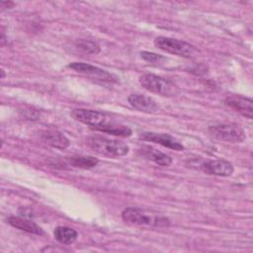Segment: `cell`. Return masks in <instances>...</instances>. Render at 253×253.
<instances>
[{
	"mask_svg": "<svg viewBox=\"0 0 253 253\" xmlns=\"http://www.w3.org/2000/svg\"><path fill=\"white\" fill-rule=\"evenodd\" d=\"M69 165L80 168V169H90L98 164V159L93 156H71L67 158Z\"/></svg>",
	"mask_w": 253,
	"mask_h": 253,
	"instance_id": "e0dca14e",
	"label": "cell"
},
{
	"mask_svg": "<svg viewBox=\"0 0 253 253\" xmlns=\"http://www.w3.org/2000/svg\"><path fill=\"white\" fill-rule=\"evenodd\" d=\"M41 140L47 144L50 145L54 148L58 149H65L69 146L70 142L69 139L60 131L54 130V129H46L42 130L40 134Z\"/></svg>",
	"mask_w": 253,
	"mask_h": 253,
	"instance_id": "7c38bea8",
	"label": "cell"
},
{
	"mask_svg": "<svg viewBox=\"0 0 253 253\" xmlns=\"http://www.w3.org/2000/svg\"><path fill=\"white\" fill-rule=\"evenodd\" d=\"M224 105L249 120L253 117V101L250 98L239 95L228 96L224 99Z\"/></svg>",
	"mask_w": 253,
	"mask_h": 253,
	"instance_id": "9c48e42d",
	"label": "cell"
},
{
	"mask_svg": "<svg viewBox=\"0 0 253 253\" xmlns=\"http://www.w3.org/2000/svg\"><path fill=\"white\" fill-rule=\"evenodd\" d=\"M13 6H14V3L11 2V1H1V3H0V7H1L2 11L4 9H10Z\"/></svg>",
	"mask_w": 253,
	"mask_h": 253,
	"instance_id": "44dd1931",
	"label": "cell"
},
{
	"mask_svg": "<svg viewBox=\"0 0 253 253\" xmlns=\"http://www.w3.org/2000/svg\"><path fill=\"white\" fill-rule=\"evenodd\" d=\"M154 45L163 51L184 58H192L197 53L195 46L189 42L169 37H157L154 40Z\"/></svg>",
	"mask_w": 253,
	"mask_h": 253,
	"instance_id": "277c9868",
	"label": "cell"
},
{
	"mask_svg": "<svg viewBox=\"0 0 253 253\" xmlns=\"http://www.w3.org/2000/svg\"><path fill=\"white\" fill-rule=\"evenodd\" d=\"M94 129L105 132V133L113 134L116 136H121V137H129L132 133L131 129L128 126L118 125L115 123H109V122L95 127Z\"/></svg>",
	"mask_w": 253,
	"mask_h": 253,
	"instance_id": "9a60e30c",
	"label": "cell"
},
{
	"mask_svg": "<svg viewBox=\"0 0 253 253\" xmlns=\"http://www.w3.org/2000/svg\"><path fill=\"white\" fill-rule=\"evenodd\" d=\"M209 133L221 141L241 142L246 138L245 131L241 126L234 123H218L209 126Z\"/></svg>",
	"mask_w": 253,
	"mask_h": 253,
	"instance_id": "3957f363",
	"label": "cell"
},
{
	"mask_svg": "<svg viewBox=\"0 0 253 253\" xmlns=\"http://www.w3.org/2000/svg\"><path fill=\"white\" fill-rule=\"evenodd\" d=\"M207 66H205L204 64H200L199 65V67H198V65H196L195 67H193V68H190V70H191V72H194V71H197L196 72V74H201V72L200 71H202V73L203 74H205L206 72H207Z\"/></svg>",
	"mask_w": 253,
	"mask_h": 253,
	"instance_id": "ffe728a7",
	"label": "cell"
},
{
	"mask_svg": "<svg viewBox=\"0 0 253 253\" xmlns=\"http://www.w3.org/2000/svg\"><path fill=\"white\" fill-rule=\"evenodd\" d=\"M139 83L145 90L161 96H172L177 93V88L171 81L152 73L142 74Z\"/></svg>",
	"mask_w": 253,
	"mask_h": 253,
	"instance_id": "5b68a950",
	"label": "cell"
},
{
	"mask_svg": "<svg viewBox=\"0 0 253 253\" xmlns=\"http://www.w3.org/2000/svg\"><path fill=\"white\" fill-rule=\"evenodd\" d=\"M139 138L145 141L158 143L164 147H167L173 150H177V151L184 150V145L180 141H178L176 138L166 133L146 131V132H142L139 135Z\"/></svg>",
	"mask_w": 253,
	"mask_h": 253,
	"instance_id": "30bf717a",
	"label": "cell"
},
{
	"mask_svg": "<svg viewBox=\"0 0 253 253\" xmlns=\"http://www.w3.org/2000/svg\"><path fill=\"white\" fill-rule=\"evenodd\" d=\"M127 101L132 108L140 112L154 113L159 109L157 103L152 98L143 94H138V93L130 94L127 98Z\"/></svg>",
	"mask_w": 253,
	"mask_h": 253,
	"instance_id": "8fae6325",
	"label": "cell"
},
{
	"mask_svg": "<svg viewBox=\"0 0 253 253\" xmlns=\"http://www.w3.org/2000/svg\"><path fill=\"white\" fill-rule=\"evenodd\" d=\"M71 116L77 122L85 124L93 129L108 122L104 113L88 109H74L71 112Z\"/></svg>",
	"mask_w": 253,
	"mask_h": 253,
	"instance_id": "52a82bcc",
	"label": "cell"
},
{
	"mask_svg": "<svg viewBox=\"0 0 253 253\" xmlns=\"http://www.w3.org/2000/svg\"><path fill=\"white\" fill-rule=\"evenodd\" d=\"M75 45L77 48H79L89 54H97L101 50L99 44H97L95 42L90 41V40H84V39L78 40V41H76Z\"/></svg>",
	"mask_w": 253,
	"mask_h": 253,
	"instance_id": "ac0fdd59",
	"label": "cell"
},
{
	"mask_svg": "<svg viewBox=\"0 0 253 253\" xmlns=\"http://www.w3.org/2000/svg\"><path fill=\"white\" fill-rule=\"evenodd\" d=\"M122 218L129 224L151 228L168 227L170 219L163 214L145 209L128 207L122 211Z\"/></svg>",
	"mask_w": 253,
	"mask_h": 253,
	"instance_id": "6da1fadb",
	"label": "cell"
},
{
	"mask_svg": "<svg viewBox=\"0 0 253 253\" xmlns=\"http://www.w3.org/2000/svg\"><path fill=\"white\" fill-rule=\"evenodd\" d=\"M68 68L75 70L76 72L103 84H114L118 82V77L113 73L108 72L100 67L94 66L85 62H71L68 64Z\"/></svg>",
	"mask_w": 253,
	"mask_h": 253,
	"instance_id": "8992f818",
	"label": "cell"
},
{
	"mask_svg": "<svg viewBox=\"0 0 253 253\" xmlns=\"http://www.w3.org/2000/svg\"><path fill=\"white\" fill-rule=\"evenodd\" d=\"M7 222L12 225L15 228H18L22 231L31 233V234H35V235H43L44 231L42 229V227H40L37 223H35L34 221L25 218V217H21V216H9L7 218Z\"/></svg>",
	"mask_w": 253,
	"mask_h": 253,
	"instance_id": "4fadbf2b",
	"label": "cell"
},
{
	"mask_svg": "<svg viewBox=\"0 0 253 253\" xmlns=\"http://www.w3.org/2000/svg\"><path fill=\"white\" fill-rule=\"evenodd\" d=\"M201 169L208 175L229 177L233 173V165L224 159L206 160L201 164Z\"/></svg>",
	"mask_w": 253,
	"mask_h": 253,
	"instance_id": "ba28073f",
	"label": "cell"
},
{
	"mask_svg": "<svg viewBox=\"0 0 253 253\" xmlns=\"http://www.w3.org/2000/svg\"><path fill=\"white\" fill-rule=\"evenodd\" d=\"M87 144L96 153L108 157L125 156L129 150V147L126 143L100 135L89 137L87 139Z\"/></svg>",
	"mask_w": 253,
	"mask_h": 253,
	"instance_id": "7a4b0ae2",
	"label": "cell"
},
{
	"mask_svg": "<svg viewBox=\"0 0 253 253\" xmlns=\"http://www.w3.org/2000/svg\"><path fill=\"white\" fill-rule=\"evenodd\" d=\"M141 154L147 158L148 160H151L157 165L160 166H169L172 163V158L166 153H163L153 147L150 146H142L140 149Z\"/></svg>",
	"mask_w": 253,
	"mask_h": 253,
	"instance_id": "5bb4252c",
	"label": "cell"
},
{
	"mask_svg": "<svg viewBox=\"0 0 253 253\" xmlns=\"http://www.w3.org/2000/svg\"><path fill=\"white\" fill-rule=\"evenodd\" d=\"M140 55L144 60L151 62V63H160V61L164 59V57L162 55L154 53V52H149V51H142V52H140Z\"/></svg>",
	"mask_w": 253,
	"mask_h": 253,
	"instance_id": "d6986e66",
	"label": "cell"
},
{
	"mask_svg": "<svg viewBox=\"0 0 253 253\" xmlns=\"http://www.w3.org/2000/svg\"><path fill=\"white\" fill-rule=\"evenodd\" d=\"M54 238L61 244L69 245L75 242L78 233L75 229L68 226H57L53 231Z\"/></svg>",
	"mask_w": 253,
	"mask_h": 253,
	"instance_id": "2e32d148",
	"label": "cell"
}]
</instances>
